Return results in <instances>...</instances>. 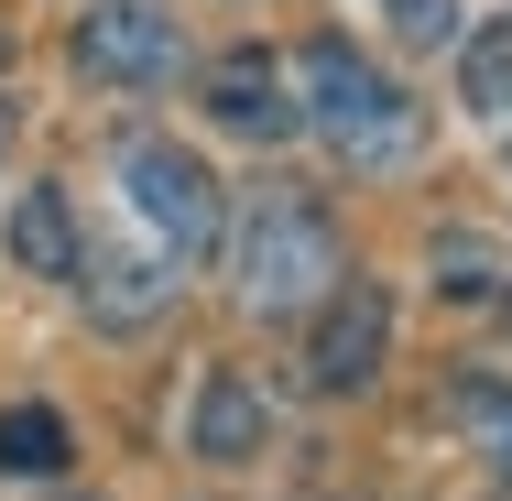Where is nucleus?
<instances>
[{
	"label": "nucleus",
	"instance_id": "obj_1",
	"mask_svg": "<svg viewBox=\"0 0 512 501\" xmlns=\"http://www.w3.org/2000/svg\"><path fill=\"white\" fill-rule=\"evenodd\" d=\"M109 197H120V240L77 251V284H88V305L109 327H142L153 305H175L186 273H207V251H218L229 218H218V175L175 131H131L109 153Z\"/></svg>",
	"mask_w": 512,
	"mask_h": 501
},
{
	"label": "nucleus",
	"instance_id": "obj_2",
	"mask_svg": "<svg viewBox=\"0 0 512 501\" xmlns=\"http://www.w3.org/2000/svg\"><path fill=\"white\" fill-rule=\"evenodd\" d=\"M284 77H295V131H316L349 175H393V164H414L425 109L404 99V77H393L382 55H360L349 33H316Z\"/></svg>",
	"mask_w": 512,
	"mask_h": 501
},
{
	"label": "nucleus",
	"instance_id": "obj_3",
	"mask_svg": "<svg viewBox=\"0 0 512 501\" xmlns=\"http://www.w3.org/2000/svg\"><path fill=\"white\" fill-rule=\"evenodd\" d=\"M229 284L251 316H306L349 284V251H338V229H327V207L306 197H262L240 218V240H229Z\"/></svg>",
	"mask_w": 512,
	"mask_h": 501
},
{
	"label": "nucleus",
	"instance_id": "obj_4",
	"mask_svg": "<svg viewBox=\"0 0 512 501\" xmlns=\"http://www.w3.org/2000/svg\"><path fill=\"white\" fill-rule=\"evenodd\" d=\"M77 66L120 88V99H142V88H164L175 66H186V11L175 0H88L77 11Z\"/></svg>",
	"mask_w": 512,
	"mask_h": 501
},
{
	"label": "nucleus",
	"instance_id": "obj_5",
	"mask_svg": "<svg viewBox=\"0 0 512 501\" xmlns=\"http://www.w3.org/2000/svg\"><path fill=\"white\" fill-rule=\"evenodd\" d=\"M382 349H393V295L382 284H338L327 316H316V338H306V382L316 393H371Z\"/></svg>",
	"mask_w": 512,
	"mask_h": 501
},
{
	"label": "nucleus",
	"instance_id": "obj_6",
	"mask_svg": "<svg viewBox=\"0 0 512 501\" xmlns=\"http://www.w3.org/2000/svg\"><path fill=\"white\" fill-rule=\"evenodd\" d=\"M207 120L218 131H240V142H295V77H284V55L273 44H229L218 66H207Z\"/></svg>",
	"mask_w": 512,
	"mask_h": 501
},
{
	"label": "nucleus",
	"instance_id": "obj_7",
	"mask_svg": "<svg viewBox=\"0 0 512 501\" xmlns=\"http://www.w3.org/2000/svg\"><path fill=\"white\" fill-rule=\"evenodd\" d=\"M186 447H197L207 469H251V458L273 447V403L251 393L240 371H207V382H197V414H186Z\"/></svg>",
	"mask_w": 512,
	"mask_h": 501
},
{
	"label": "nucleus",
	"instance_id": "obj_8",
	"mask_svg": "<svg viewBox=\"0 0 512 501\" xmlns=\"http://www.w3.org/2000/svg\"><path fill=\"white\" fill-rule=\"evenodd\" d=\"M0 240H11V262H22V273H44V284H77V251H88V240H77V218H66V186H22Z\"/></svg>",
	"mask_w": 512,
	"mask_h": 501
},
{
	"label": "nucleus",
	"instance_id": "obj_9",
	"mask_svg": "<svg viewBox=\"0 0 512 501\" xmlns=\"http://www.w3.org/2000/svg\"><path fill=\"white\" fill-rule=\"evenodd\" d=\"M458 109L491 120V131H512V11L480 22V33H458Z\"/></svg>",
	"mask_w": 512,
	"mask_h": 501
},
{
	"label": "nucleus",
	"instance_id": "obj_10",
	"mask_svg": "<svg viewBox=\"0 0 512 501\" xmlns=\"http://www.w3.org/2000/svg\"><path fill=\"white\" fill-rule=\"evenodd\" d=\"M66 458H77V436H66L55 403H0V469L11 480H55Z\"/></svg>",
	"mask_w": 512,
	"mask_h": 501
},
{
	"label": "nucleus",
	"instance_id": "obj_11",
	"mask_svg": "<svg viewBox=\"0 0 512 501\" xmlns=\"http://www.w3.org/2000/svg\"><path fill=\"white\" fill-rule=\"evenodd\" d=\"M447 414L469 425V447L512 480V382H458V403H447Z\"/></svg>",
	"mask_w": 512,
	"mask_h": 501
},
{
	"label": "nucleus",
	"instance_id": "obj_12",
	"mask_svg": "<svg viewBox=\"0 0 512 501\" xmlns=\"http://www.w3.org/2000/svg\"><path fill=\"white\" fill-rule=\"evenodd\" d=\"M382 22L404 33L414 55H436V44H458V33H469V11H458V0H382Z\"/></svg>",
	"mask_w": 512,
	"mask_h": 501
},
{
	"label": "nucleus",
	"instance_id": "obj_13",
	"mask_svg": "<svg viewBox=\"0 0 512 501\" xmlns=\"http://www.w3.org/2000/svg\"><path fill=\"white\" fill-rule=\"evenodd\" d=\"M480 284H491V240L458 229V240H447V295H480Z\"/></svg>",
	"mask_w": 512,
	"mask_h": 501
},
{
	"label": "nucleus",
	"instance_id": "obj_14",
	"mask_svg": "<svg viewBox=\"0 0 512 501\" xmlns=\"http://www.w3.org/2000/svg\"><path fill=\"white\" fill-rule=\"evenodd\" d=\"M0 153H11V99H0Z\"/></svg>",
	"mask_w": 512,
	"mask_h": 501
},
{
	"label": "nucleus",
	"instance_id": "obj_15",
	"mask_svg": "<svg viewBox=\"0 0 512 501\" xmlns=\"http://www.w3.org/2000/svg\"><path fill=\"white\" fill-rule=\"evenodd\" d=\"M502 327H512V295H502Z\"/></svg>",
	"mask_w": 512,
	"mask_h": 501
}]
</instances>
